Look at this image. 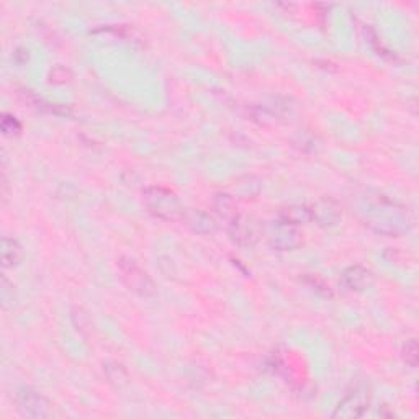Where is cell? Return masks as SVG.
<instances>
[{
  "label": "cell",
  "mask_w": 419,
  "mask_h": 419,
  "mask_svg": "<svg viewBox=\"0 0 419 419\" xmlns=\"http://www.w3.org/2000/svg\"><path fill=\"white\" fill-rule=\"evenodd\" d=\"M8 280L3 279L2 280V304L3 308H8V303H13V288L8 290Z\"/></svg>",
  "instance_id": "obj_19"
},
{
  "label": "cell",
  "mask_w": 419,
  "mask_h": 419,
  "mask_svg": "<svg viewBox=\"0 0 419 419\" xmlns=\"http://www.w3.org/2000/svg\"><path fill=\"white\" fill-rule=\"evenodd\" d=\"M304 282L309 284V287H313V290L316 293L323 295V297H330L331 298V290L325 282H323V280H320L318 277H307V279H304Z\"/></svg>",
  "instance_id": "obj_18"
},
{
  "label": "cell",
  "mask_w": 419,
  "mask_h": 419,
  "mask_svg": "<svg viewBox=\"0 0 419 419\" xmlns=\"http://www.w3.org/2000/svg\"><path fill=\"white\" fill-rule=\"evenodd\" d=\"M23 251L18 241L12 237H2V265L3 267H13L22 260Z\"/></svg>",
  "instance_id": "obj_12"
},
{
  "label": "cell",
  "mask_w": 419,
  "mask_h": 419,
  "mask_svg": "<svg viewBox=\"0 0 419 419\" xmlns=\"http://www.w3.org/2000/svg\"><path fill=\"white\" fill-rule=\"evenodd\" d=\"M182 220L197 235H210L216 230L215 220L208 213L200 212V210H185Z\"/></svg>",
  "instance_id": "obj_9"
},
{
  "label": "cell",
  "mask_w": 419,
  "mask_h": 419,
  "mask_svg": "<svg viewBox=\"0 0 419 419\" xmlns=\"http://www.w3.org/2000/svg\"><path fill=\"white\" fill-rule=\"evenodd\" d=\"M118 267H120L122 279L126 284V287L140 295V297H152L156 293V285L152 282L146 270H142L138 265L136 260L131 257H122L118 260Z\"/></svg>",
  "instance_id": "obj_3"
},
{
  "label": "cell",
  "mask_w": 419,
  "mask_h": 419,
  "mask_svg": "<svg viewBox=\"0 0 419 419\" xmlns=\"http://www.w3.org/2000/svg\"><path fill=\"white\" fill-rule=\"evenodd\" d=\"M215 210L216 213L225 220L231 221L237 216L236 213V203H235V197L228 193H218L215 198Z\"/></svg>",
  "instance_id": "obj_13"
},
{
  "label": "cell",
  "mask_w": 419,
  "mask_h": 419,
  "mask_svg": "<svg viewBox=\"0 0 419 419\" xmlns=\"http://www.w3.org/2000/svg\"><path fill=\"white\" fill-rule=\"evenodd\" d=\"M311 220L323 228H332L341 221L342 212L336 200L321 198L309 208Z\"/></svg>",
  "instance_id": "obj_6"
},
{
  "label": "cell",
  "mask_w": 419,
  "mask_h": 419,
  "mask_svg": "<svg viewBox=\"0 0 419 419\" xmlns=\"http://www.w3.org/2000/svg\"><path fill=\"white\" fill-rule=\"evenodd\" d=\"M418 341L416 339H408L403 344L402 349V357L404 360V364H408L409 367H416L418 365Z\"/></svg>",
  "instance_id": "obj_16"
},
{
  "label": "cell",
  "mask_w": 419,
  "mask_h": 419,
  "mask_svg": "<svg viewBox=\"0 0 419 419\" xmlns=\"http://www.w3.org/2000/svg\"><path fill=\"white\" fill-rule=\"evenodd\" d=\"M302 235L297 230V226L280 223L277 230L270 237V246L277 251H293L302 246Z\"/></svg>",
  "instance_id": "obj_8"
},
{
  "label": "cell",
  "mask_w": 419,
  "mask_h": 419,
  "mask_svg": "<svg viewBox=\"0 0 419 419\" xmlns=\"http://www.w3.org/2000/svg\"><path fill=\"white\" fill-rule=\"evenodd\" d=\"M369 397L364 390H354V392L347 395L342 402L337 404L336 411L332 413L335 418H359L365 413Z\"/></svg>",
  "instance_id": "obj_7"
},
{
  "label": "cell",
  "mask_w": 419,
  "mask_h": 419,
  "mask_svg": "<svg viewBox=\"0 0 419 419\" xmlns=\"http://www.w3.org/2000/svg\"><path fill=\"white\" fill-rule=\"evenodd\" d=\"M280 221L292 226L304 225V223L311 221L309 208L303 207V205H290V207L284 208L282 212H280Z\"/></svg>",
  "instance_id": "obj_11"
},
{
  "label": "cell",
  "mask_w": 419,
  "mask_h": 419,
  "mask_svg": "<svg viewBox=\"0 0 419 419\" xmlns=\"http://www.w3.org/2000/svg\"><path fill=\"white\" fill-rule=\"evenodd\" d=\"M2 131L6 133V135H8V136L18 135V133L22 131L20 122H18L15 117L6 115V117H3V120H2Z\"/></svg>",
  "instance_id": "obj_17"
},
{
  "label": "cell",
  "mask_w": 419,
  "mask_h": 419,
  "mask_svg": "<svg viewBox=\"0 0 419 419\" xmlns=\"http://www.w3.org/2000/svg\"><path fill=\"white\" fill-rule=\"evenodd\" d=\"M146 208L152 216L164 221H179L184 218L185 208L177 195L164 187H147L142 192Z\"/></svg>",
  "instance_id": "obj_2"
},
{
  "label": "cell",
  "mask_w": 419,
  "mask_h": 419,
  "mask_svg": "<svg viewBox=\"0 0 419 419\" xmlns=\"http://www.w3.org/2000/svg\"><path fill=\"white\" fill-rule=\"evenodd\" d=\"M230 237L236 246L240 247H251L259 240V225L254 223L252 218L240 216L230 221Z\"/></svg>",
  "instance_id": "obj_5"
},
{
  "label": "cell",
  "mask_w": 419,
  "mask_h": 419,
  "mask_svg": "<svg viewBox=\"0 0 419 419\" xmlns=\"http://www.w3.org/2000/svg\"><path fill=\"white\" fill-rule=\"evenodd\" d=\"M260 192L259 180L252 175H244L235 182V193L242 198H254Z\"/></svg>",
  "instance_id": "obj_14"
},
{
  "label": "cell",
  "mask_w": 419,
  "mask_h": 419,
  "mask_svg": "<svg viewBox=\"0 0 419 419\" xmlns=\"http://www.w3.org/2000/svg\"><path fill=\"white\" fill-rule=\"evenodd\" d=\"M103 370H105V375H107L108 380H110V383L115 385L117 388L125 387L128 383V374L125 372V369H123L122 365L107 364Z\"/></svg>",
  "instance_id": "obj_15"
},
{
  "label": "cell",
  "mask_w": 419,
  "mask_h": 419,
  "mask_svg": "<svg viewBox=\"0 0 419 419\" xmlns=\"http://www.w3.org/2000/svg\"><path fill=\"white\" fill-rule=\"evenodd\" d=\"M17 404L18 409L25 414L28 418H46L50 414V408L51 404L47 402V398L45 395H41L40 392H36L35 388L31 387H22L17 392Z\"/></svg>",
  "instance_id": "obj_4"
},
{
  "label": "cell",
  "mask_w": 419,
  "mask_h": 419,
  "mask_svg": "<svg viewBox=\"0 0 419 419\" xmlns=\"http://www.w3.org/2000/svg\"><path fill=\"white\" fill-rule=\"evenodd\" d=\"M367 205L370 213L369 225H372L375 231L388 236H398L411 228L413 220L408 210L385 195L377 193L375 197H367Z\"/></svg>",
  "instance_id": "obj_1"
},
{
  "label": "cell",
  "mask_w": 419,
  "mask_h": 419,
  "mask_svg": "<svg viewBox=\"0 0 419 419\" xmlns=\"http://www.w3.org/2000/svg\"><path fill=\"white\" fill-rule=\"evenodd\" d=\"M341 279L346 288L355 290V292L365 290L372 284V274L365 267H362V265H351V267H347L344 272H342Z\"/></svg>",
  "instance_id": "obj_10"
}]
</instances>
